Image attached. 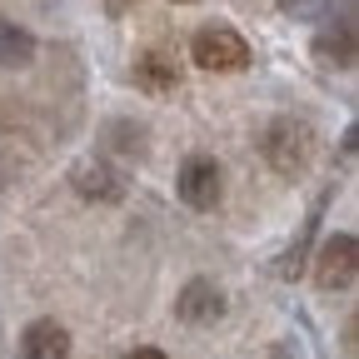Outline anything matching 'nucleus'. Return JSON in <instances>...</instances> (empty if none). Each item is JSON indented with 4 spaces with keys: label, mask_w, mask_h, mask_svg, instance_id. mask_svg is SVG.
<instances>
[{
    "label": "nucleus",
    "mask_w": 359,
    "mask_h": 359,
    "mask_svg": "<svg viewBox=\"0 0 359 359\" xmlns=\"http://www.w3.org/2000/svg\"><path fill=\"white\" fill-rule=\"evenodd\" d=\"M180 200H185L190 210H215L219 205V190H224V180H219V165L210 155H190L185 165H180Z\"/></svg>",
    "instance_id": "39448f33"
},
{
    "label": "nucleus",
    "mask_w": 359,
    "mask_h": 359,
    "mask_svg": "<svg viewBox=\"0 0 359 359\" xmlns=\"http://www.w3.org/2000/svg\"><path fill=\"white\" fill-rule=\"evenodd\" d=\"M354 280H359V245H354V235H330L320 245V259H314V285L339 294V290H354Z\"/></svg>",
    "instance_id": "7ed1b4c3"
},
{
    "label": "nucleus",
    "mask_w": 359,
    "mask_h": 359,
    "mask_svg": "<svg viewBox=\"0 0 359 359\" xmlns=\"http://www.w3.org/2000/svg\"><path fill=\"white\" fill-rule=\"evenodd\" d=\"M175 314L185 325H215L219 314H224V290L215 280H190L185 290L175 294Z\"/></svg>",
    "instance_id": "423d86ee"
},
{
    "label": "nucleus",
    "mask_w": 359,
    "mask_h": 359,
    "mask_svg": "<svg viewBox=\"0 0 359 359\" xmlns=\"http://www.w3.org/2000/svg\"><path fill=\"white\" fill-rule=\"evenodd\" d=\"M190 55H195L200 70L224 75V70H245V65H250V45H245V35L230 30V25H205V30L195 35V45H190Z\"/></svg>",
    "instance_id": "f03ea898"
},
{
    "label": "nucleus",
    "mask_w": 359,
    "mask_h": 359,
    "mask_svg": "<svg viewBox=\"0 0 359 359\" xmlns=\"http://www.w3.org/2000/svg\"><path fill=\"white\" fill-rule=\"evenodd\" d=\"M269 359H304V354H299V349L285 339V344H275V349H269Z\"/></svg>",
    "instance_id": "ddd939ff"
},
{
    "label": "nucleus",
    "mask_w": 359,
    "mask_h": 359,
    "mask_svg": "<svg viewBox=\"0 0 359 359\" xmlns=\"http://www.w3.org/2000/svg\"><path fill=\"white\" fill-rule=\"evenodd\" d=\"M280 6H285L290 15H314V11H320V0H280Z\"/></svg>",
    "instance_id": "9b49d317"
},
{
    "label": "nucleus",
    "mask_w": 359,
    "mask_h": 359,
    "mask_svg": "<svg viewBox=\"0 0 359 359\" xmlns=\"http://www.w3.org/2000/svg\"><path fill=\"white\" fill-rule=\"evenodd\" d=\"M320 55L334 60V65H349V60H354V30H349V25L325 30V35H320Z\"/></svg>",
    "instance_id": "9d476101"
},
{
    "label": "nucleus",
    "mask_w": 359,
    "mask_h": 359,
    "mask_svg": "<svg viewBox=\"0 0 359 359\" xmlns=\"http://www.w3.org/2000/svg\"><path fill=\"white\" fill-rule=\"evenodd\" d=\"M135 85L150 90V95H170V90L180 85V65H175V55L165 50V45H150V50L135 60Z\"/></svg>",
    "instance_id": "6e6552de"
},
{
    "label": "nucleus",
    "mask_w": 359,
    "mask_h": 359,
    "mask_svg": "<svg viewBox=\"0 0 359 359\" xmlns=\"http://www.w3.org/2000/svg\"><path fill=\"white\" fill-rule=\"evenodd\" d=\"M20 359H70V330L55 320H35L20 334Z\"/></svg>",
    "instance_id": "0eeeda50"
},
{
    "label": "nucleus",
    "mask_w": 359,
    "mask_h": 359,
    "mask_svg": "<svg viewBox=\"0 0 359 359\" xmlns=\"http://www.w3.org/2000/svg\"><path fill=\"white\" fill-rule=\"evenodd\" d=\"M259 145H264V160L280 175H304V165L314 160V130L304 120H275Z\"/></svg>",
    "instance_id": "f257e3e1"
},
{
    "label": "nucleus",
    "mask_w": 359,
    "mask_h": 359,
    "mask_svg": "<svg viewBox=\"0 0 359 359\" xmlns=\"http://www.w3.org/2000/svg\"><path fill=\"white\" fill-rule=\"evenodd\" d=\"M120 359H165V349H155V344H140V349H130V354H120Z\"/></svg>",
    "instance_id": "f8f14e48"
},
{
    "label": "nucleus",
    "mask_w": 359,
    "mask_h": 359,
    "mask_svg": "<svg viewBox=\"0 0 359 359\" xmlns=\"http://www.w3.org/2000/svg\"><path fill=\"white\" fill-rule=\"evenodd\" d=\"M70 185L85 195V200H95V205H120L130 195V175L105 165V160H80L75 175H70Z\"/></svg>",
    "instance_id": "20e7f679"
},
{
    "label": "nucleus",
    "mask_w": 359,
    "mask_h": 359,
    "mask_svg": "<svg viewBox=\"0 0 359 359\" xmlns=\"http://www.w3.org/2000/svg\"><path fill=\"white\" fill-rule=\"evenodd\" d=\"M35 55V35L11 25V20H0V65H25Z\"/></svg>",
    "instance_id": "1a4fd4ad"
}]
</instances>
